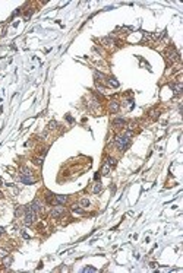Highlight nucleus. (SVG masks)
Returning a JSON list of instances; mask_svg holds the SVG:
<instances>
[{"label": "nucleus", "instance_id": "dca6fc26", "mask_svg": "<svg viewBox=\"0 0 183 273\" xmlns=\"http://www.w3.org/2000/svg\"><path fill=\"white\" fill-rule=\"evenodd\" d=\"M94 76H95V81L97 82H100V81H103V79H104V75H103V73H100V72H95V73H94Z\"/></svg>", "mask_w": 183, "mask_h": 273}, {"label": "nucleus", "instance_id": "6e6552de", "mask_svg": "<svg viewBox=\"0 0 183 273\" xmlns=\"http://www.w3.org/2000/svg\"><path fill=\"white\" fill-rule=\"evenodd\" d=\"M119 108H120V104L117 102V101H111V102H110V111L111 112H117Z\"/></svg>", "mask_w": 183, "mask_h": 273}, {"label": "nucleus", "instance_id": "412c9836", "mask_svg": "<svg viewBox=\"0 0 183 273\" xmlns=\"http://www.w3.org/2000/svg\"><path fill=\"white\" fill-rule=\"evenodd\" d=\"M32 162H34L35 165H41V164H43V158H34V159H32Z\"/></svg>", "mask_w": 183, "mask_h": 273}, {"label": "nucleus", "instance_id": "393cba45", "mask_svg": "<svg viewBox=\"0 0 183 273\" xmlns=\"http://www.w3.org/2000/svg\"><path fill=\"white\" fill-rule=\"evenodd\" d=\"M84 272H85V273H87V272H95V269H94V267H85V269H84Z\"/></svg>", "mask_w": 183, "mask_h": 273}, {"label": "nucleus", "instance_id": "1a4fd4ad", "mask_svg": "<svg viewBox=\"0 0 183 273\" xmlns=\"http://www.w3.org/2000/svg\"><path fill=\"white\" fill-rule=\"evenodd\" d=\"M46 201L48 203V205H56V201H54V194H51L50 191L46 194Z\"/></svg>", "mask_w": 183, "mask_h": 273}, {"label": "nucleus", "instance_id": "f257e3e1", "mask_svg": "<svg viewBox=\"0 0 183 273\" xmlns=\"http://www.w3.org/2000/svg\"><path fill=\"white\" fill-rule=\"evenodd\" d=\"M130 136H132V133L128 131L126 134H122V136H117V137H116L114 145L117 146L119 151H126V149L129 148V145H130Z\"/></svg>", "mask_w": 183, "mask_h": 273}, {"label": "nucleus", "instance_id": "cd10ccee", "mask_svg": "<svg viewBox=\"0 0 183 273\" xmlns=\"http://www.w3.org/2000/svg\"><path fill=\"white\" fill-rule=\"evenodd\" d=\"M0 197H2V193H0Z\"/></svg>", "mask_w": 183, "mask_h": 273}, {"label": "nucleus", "instance_id": "a211bd4d", "mask_svg": "<svg viewBox=\"0 0 183 273\" xmlns=\"http://www.w3.org/2000/svg\"><path fill=\"white\" fill-rule=\"evenodd\" d=\"M101 190H103V187H101V184L98 183V184H95V186H94V190H92V191H94V194H98Z\"/></svg>", "mask_w": 183, "mask_h": 273}, {"label": "nucleus", "instance_id": "0eeeda50", "mask_svg": "<svg viewBox=\"0 0 183 273\" xmlns=\"http://www.w3.org/2000/svg\"><path fill=\"white\" fill-rule=\"evenodd\" d=\"M124 124H126V120H124V118H114V120H113V126H114V127H124Z\"/></svg>", "mask_w": 183, "mask_h": 273}, {"label": "nucleus", "instance_id": "423d86ee", "mask_svg": "<svg viewBox=\"0 0 183 273\" xmlns=\"http://www.w3.org/2000/svg\"><path fill=\"white\" fill-rule=\"evenodd\" d=\"M54 201H56V205H64L68 201V196H63V194L54 196Z\"/></svg>", "mask_w": 183, "mask_h": 273}, {"label": "nucleus", "instance_id": "39448f33", "mask_svg": "<svg viewBox=\"0 0 183 273\" xmlns=\"http://www.w3.org/2000/svg\"><path fill=\"white\" fill-rule=\"evenodd\" d=\"M19 180H21V183H23V184H34L35 183V178H34L32 175H19Z\"/></svg>", "mask_w": 183, "mask_h": 273}, {"label": "nucleus", "instance_id": "bb28decb", "mask_svg": "<svg viewBox=\"0 0 183 273\" xmlns=\"http://www.w3.org/2000/svg\"><path fill=\"white\" fill-rule=\"evenodd\" d=\"M66 120H68L69 123H72V121H73V118H72V117H70V116H66Z\"/></svg>", "mask_w": 183, "mask_h": 273}, {"label": "nucleus", "instance_id": "9b49d317", "mask_svg": "<svg viewBox=\"0 0 183 273\" xmlns=\"http://www.w3.org/2000/svg\"><path fill=\"white\" fill-rule=\"evenodd\" d=\"M107 83H109L110 86H113V88H119V82L116 81L114 77H109V79H107Z\"/></svg>", "mask_w": 183, "mask_h": 273}, {"label": "nucleus", "instance_id": "aec40b11", "mask_svg": "<svg viewBox=\"0 0 183 273\" xmlns=\"http://www.w3.org/2000/svg\"><path fill=\"white\" fill-rule=\"evenodd\" d=\"M109 172H110V166L105 164V165L103 166V171H101V174H103V175H109Z\"/></svg>", "mask_w": 183, "mask_h": 273}, {"label": "nucleus", "instance_id": "4be33fe9", "mask_svg": "<svg viewBox=\"0 0 183 273\" xmlns=\"http://www.w3.org/2000/svg\"><path fill=\"white\" fill-rule=\"evenodd\" d=\"M56 127H57V123H56V121H50V123H48V129H56Z\"/></svg>", "mask_w": 183, "mask_h": 273}, {"label": "nucleus", "instance_id": "5701e85b", "mask_svg": "<svg viewBox=\"0 0 183 273\" xmlns=\"http://www.w3.org/2000/svg\"><path fill=\"white\" fill-rule=\"evenodd\" d=\"M151 118H154V120H155V118H158V111H155V110H154V111H151Z\"/></svg>", "mask_w": 183, "mask_h": 273}, {"label": "nucleus", "instance_id": "f3484780", "mask_svg": "<svg viewBox=\"0 0 183 273\" xmlns=\"http://www.w3.org/2000/svg\"><path fill=\"white\" fill-rule=\"evenodd\" d=\"M107 165L109 166H114L116 165V159L114 158H111V156H109L107 158Z\"/></svg>", "mask_w": 183, "mask_h": 273}, {"label": "nucleus", "instance_id": "4468645a", "mask_svg": "<svg viewBox=\"0 0 183 273\" xmlns=\"http://www.w3.org/2000/svg\"><path fill=\"white\" fill-rule=\"evenodd\" d=\"M21 175H32V172H31V170H29V168L22 166V168H21Z\"/></svg>", "mask_w": 183, "mask_h": 273}, {"label": "nucleus", "instance_id": "20e7f679", "mask_svg": "<svg viewBox=\"0 0 183 273\" xmlns=\"http://www.w3.org/2000/svg\"><path fill=\"white\" fill-rule=\"evenodd\" d=\"M27 207H29V209H31V210H34L35 213H37V212H43V205H41V201L38 200V199H35L34 201H31Z\"/></svg>", "mask_w": 183, "mask_h": 273}, {"label": "nucleus", "instance_id": "2eb2a0df", "mask_svg": "<svg viewBox=\"0 0 183 273\" xmlns=\"http://www.w3.org/2000/svg\"><path fill=\"white\" fill-rule=\"evenodd\" d=\"M72 212H73V213H79V215H84V213H85V210H84V209H81L79 206H73L72 207Z\"/></svg>", "mask_w": 183, "mask_h": 273}, {"label": "nucleus", "instance_id": "9d476101", "mask_svg": "<svg viewBox=\"0 0 183 273\" xmlns=\"http://www.w3.org/2000/svg\"><path fill=\"white\" fill-rule=\"evenodd\" d=\"M23 213H25V206H18L16 209H15V216H16V218L22 216Z\"/></svg>", "mask_w": 183, "mask_h": 273}, {"label": "nucleus", "instance_id": "f03ea898", "mask_svg": "<svg viewBox=\"0 0 183 273\" xmlns=\"http://www.w3.org/2000/svg\"><path fill=\"white\" fill-rule=\"evenodd\" d=\"M35 218H37V213L34 210H31L29 207L25 206V213H23V224L25 225H32L35 222Z\"/></svg>", "mask_w": 183, "mask_h": 273}, {"label": "nucleus", "instance_id": "6ab92c4d", "mask_svg": "<svg viewBox=\"0 0 183 273\" xmlns=\"http://www.w3.org/2000/svg\"><path fill=\"white\" fill-rule=\"evenodd\" d=\"M79 205H81L82 207H88L89 206V200H88V199H82V200L79 201Z\"/></svg>", "mask_w": 183, "mask_h": 273}, {"label": "nucleus", "instance_id": "b1692460", "mask_svg": "<svg viewBox=\"0 0 183 273\" xmlns=\"http://www.w3.org/2000/svg\"><path fill=\"white\" fill-rule=\"evenodd\" d=\"M7 256V251L6 250H0V259H3V257H6Z\"/></svg>", "mask_w": 183, "mask_h": 273}, {"label": "nucleus", "instance_id": "ddd939ff", "mask_svg": "<svg viewBox=\"0 0 183 273\" xmlns=\"http://www.w3.org/2000/svg\"><path fill=\"white\" fill-rule=\"evenodd\" d=\"M10 264H12V257H10V256L3 257V266H5V267H9Z\"/></svg>", "mask_w": 183, "mask_h": 273}, {"label": "nucleus", "instance_id": "7ed1b4c3", "mask_svg": "<svg viewBox=\"0 0 183 273\" xmlns=\"http://www.w3.org/2000/svg\"><path fill=\"white\" fill-rule=\"evenodd\" d=\"M64 213V207L63 205H56V207H53L51 209V218H59V216H62Z\"/></svg>", "mask_w": 183, "mask_h": 273}, {"label": "nucleus", "instance_id": "a878e982", "mask_svg": "<svg viewBox=\"0 0 183 273\" xmlns=\"http://www.w3.org/2000/svg\"><path fill=\"white\" fill-rule=\"evenodd\" d=\"M21 234H22V237L25 238V240H29V235H28V234L25 232V231H21Z\"/></svg>", "mask_w": 183, "mask_h": 273}, {"label": "nucleus", "instance_id": "f8f14e48", "mask_svg": "<svg viewBox=\"0 0 183 273\" xmlns=\"http://www.w3.org/2000/svg\"><path fill=\"white\" fill-rule=\"evenodd\" d=\"M171 88L174 89V94H180V91H182V83L179 82V83H173V85H170Z\"/></svg>", "mask_w": 183, "mask_h": 273}]
</instances>
